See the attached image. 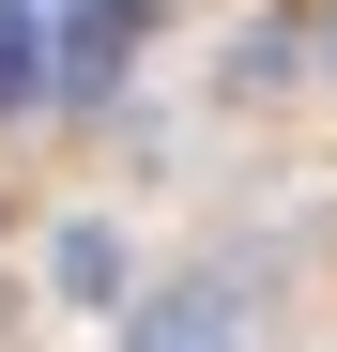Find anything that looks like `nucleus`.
I'll list each match as a JSON object with an SVG mask.
<instances>
[{
  "mask_svg": "<svg viewBox=\"0 0 337 352\" xmlns=\"http://www.w3.org/2000/svg\"><path fill=\"white\" fill-rule=\"evenodd\" d=\"M138 352H230V337H215V307H153V322H138Z\"/></svg>",
  "mask_w": 337,
  "mask_h": 352,
  "instance_id": "obj_2",
  "label": "nucleus"
},
{
  "mask_svg": "<svg viewBox=\"0 0 337 352\" xmlns=\"http://www.w3.org/2000/svg\"><path fill=\"white\" fill-rule=\"evenodd\" d=\"M31 92H46V16L0 0V107H31Z\"/></svg>",
  "mask_w": 337,
  "mask_h": 352,
  "instance_id": "obj_1",
  "label": "nucleus"
}]
</instances>
